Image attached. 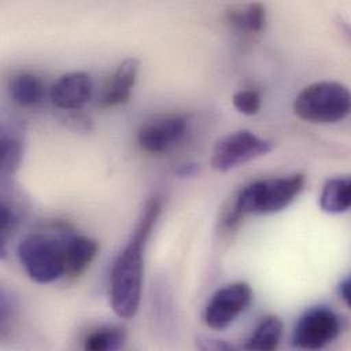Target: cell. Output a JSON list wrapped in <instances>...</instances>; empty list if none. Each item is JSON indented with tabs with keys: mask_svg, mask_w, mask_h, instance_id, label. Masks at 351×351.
Masks as SVG:
<instances>
[{
	"mask_svg": "<svg viewBox=\"0 0 351 351\" xmlns=\"http://www.w3.org/2000/svg\"><path fill=\"white\" fill-rule=\"evenodd\" d=\"M159 213L160 203L152 197L145 204L130 240L114 262L110 280V299L114 313L121 318H132L138 310L144 271V248Z\"/></svg>",
	"mask_w": 351,
	"mask_h": 351,
	"instance_id": "1",
	"label": "cell"
},
{
	"mask_svg": "<svg viewBox=\"0 0 351 351\" xmlns=\"http://www.w3.org/2000/svg\"><path fill=\"white\" fill-rule=\"evenodd\" d=\"M304 182V176L298 173L250 184L236 197L233 210L226 218V223L232 225L247 214L266 215L287 208L300 195Z\"/></svg>",
	"mask_w": 351,
	"mask_h": 351,
	"instance_id": "2",
	"label": "cell"
},
{
	"mask_svg": "<svg viewBox=\"0 0 351 351\" xmlns=\"http://www.w3.org/2000/svg\"><path fill=\"white\" fill-rule=\"evenodd\" d=\"M350 108L347 86L335 81L314 82L293 100V112L311 123H336L348 115Z\"/></svg>",
	"mask_w": 351,
	"mask_h": 351,
	"instance_id": "3",
	"label": "cell"
},
{
	"mask_svg": "<svg viewBox=\"0 0 351 351\" xmlns=\"http://www.w3.org/2000/svg\"><path fill=\"white\" fill-rule=\"evenodd\" d=\"M18 258L26 274L38 284H48L66 273L64 237L30 233L18 245Z\"/></svg>",
	"mask_w": 351,
	"mask_h": 351,
	"instance_id": "4",
	"label": "cell"
},
{
	"mask_svg": "<svg viewBox=\"0 0 351 351\" xmlns=\"http://www.w3.org/2000/svg\"><path fill=\"white\" fill-rule=\"evenodd\" d=\"M271 148V141L250 130H237L223 136L215 143L211 155V167L217 171H229L255 158L266 155Z\"/></svg>",
	"mask_w": 351,
	"mask_h": 351,
	"instance_id": "5",
	"label": "cell"
},
{
	"mask_svg": "<svg viewBox=\"0 0 351 351\" xmlns=\"http://www.w3.org/2000/svg\"><path fill=\"white\" fill-rule=\"evenodd\" d=\"M340 330V318L330 307L314 306L299 317L293 328L292 341L299 348L319 350L332 343Z\"/></svg>",
	"mask_w": 351,
	"mask_h": 351,
	"instance_id": "6",
	"label": "cell"
},
{
	"mask_svg": "<svg viewBox=\"0 0 351 351\" xmlns=\"http://www.w3.org/2000/svg\"><path fill=\"white\" fill-rule=\"evenodd\" d=\"M251 299L252 289L247 282L240 281L219 288L204 307V324L217 330L228 328L247 308Z\"/></svg>",
	"mask_w": 351,
	"mask_h": 351,
	"instance_id": "7",
	"label": "cell"
},
{
	"mask_svg": "<svg viewBox=\"0 0 351 351\" xmlns=\"http://www.w3.org/2000/svg\"><path fill=\"white\" fill-rule=\"evenodd\" d=\"M186 130V121L181 115H165L145 122L137 132V144L151 154L167 151L181 140Z\"/></svg>",
	"mask_w": 351,
	"mask_h": 351,
	"instance_id": "8",
	"label": "cell"
},
{
	"mask_svg": "<svg viewBox=\"0 0 351 351\" xmlns=\"http://www.w3.org/2000/svg\"><path fill=\"white\" fill-rule=\"evenodd\" d=\"M92 78L85 71H71L58 78L51 89L49 99L52 104L62 110H77L92 97Z\"/></svg>",
	"mask_w": 351,
	"mask_h": 351,
	"instance_id": "9",
	"label": "cell"
},
{
	"mask_svg": "<svg viewBox=\"0 0 351 351\" xmlns=\"http://www.w3.org/2000/svg\"><path fill=\"white\" fill-rule=\"evenodd\" d=\"M137 73L138 60L136 58L122 60L115 69L112 78L103 93L101 103L107 107H115L129 101L132 89L137 80Z\"/></svg>",
	"mask_w": 351,
	"mask_h": 351,
	"instance_id": "10",
	"label": "cell"
},
{
	"mask_svg": "<svg viewBox=\"0 0 351 351\" xmlns=\"http://www.w3.org/2000/svg\"><path fill=\"white\" fill-rule=\"evenodd\" d=\"M96 240L86 236H66L64 237V262L66 273L78 276L92 263L97 255Z\"/></svg>",
	"mask_w": 351,
	"mask_h": 351,
	"instance_id": "11",
	"label": "cell"
},
{
	"mask_svg": "<svg viewBox=\"0 0 351 351\" xmlns=\"http://www.w3.org/2000/svg\"><path fill=\"white\" fill-rule=\"evenodd\" d=\"M351 206V182L348 177L328 178L319 195V207L328 214H341Z\"/></svg>",
	"mask_w": 351,
	"mask_h": 351,
	"instance_id": "12",
	"label": "cell"
},
{
	"mask_svg": "<svg viewBox=\"0 0 351 351\" xmlns=\"http://www.w3.org/2000/svg\"><path fill=\"white\" fill-rule=\"evenodd\" d=\"M282 333V322L276 315H267L261 319L254 333L245 340L243 346L245 350L273 351L278 347Z\"/></svg>",
	"mask_w": 351,
	"mask_h": 351,
	"instance_id": "13",
	"label": "cell"
},
{
	"mask_svg": "<svg viewBox=\"0 0 351 351\" xmlns=\"http://www.w3.org/2000/svg\"><path fill=\"white\" fill-rule=\"evenodd\" d=\"M10 95L16 104L30 107L43 99L44 85L34 74L19 73L10 81Z\"/></svg>",
	"mask_w": 351,
	"mask_h": 351,
	"instance_id": "14",
	"label": "cell"
},
{
	"mask_svg": "<svg viewBox=\"0 0 351 351\" xmlns=\"http://www.w3.org/2000/svg\"><path fill=\"white\" fill-rule=\"evenodd\" d=\"M226 19L239 30L256 33L265 27L266 10L261 3H250L241 7L230 8L226 12Z\"/></svg>",
	"mask_w": 351,
	"mask_h": 351,
	"instance_id": "15",
	"label": "cell"
},
{
	"mask_svg": "<svg viewBox=\"0 0 351 351\" xmlns=\"http://www.w3.org/2000/svg\"><path fill=\"white\" fill-rule=\"evenodd\" d=\"M126 343V333L119 328H100L89 333L85 339V350L88 351H114Z\"/></svg>",
	"mask_w": 351,
	"mask_h": 351,
	"instance_id": "16",
	"label": "cell"
},
{
	"mask_svg": "<svg viewBox=\"0 0 351 351\" xmlns=\"http://www.w3.org/2000/svg\"><path fill=\"white\" fill-rule=\"evenodd\" d=\"M22 158V144L21 138L11 134L1 136V165L3 170L15 171L19 166Z\"/></svg>",
	"mask_w": 351,
	"mask_h": 351,
	"instance_id": "17",
	"label": "cell"
},
{
	"mask_svg": "<svg viewBox=\"0 0 351 351\" xmlns=\"http://www.w3.org/2000/svg\"><path fill=\"white\" fill-rule=\"evenodd\" d=\"M234 108L244 115H255L261 110V96L255 89H243L233 95Z\"/></svg>",
	"mask_w": 351,
	"mask_h": 351,
	"instance_id": "18",
	"label": "cell"
},
{
	"mask_svg": "<svg viewBox=\"0 0 351 351\" xmlns=\"http://www.w3.org/2000/svg\"><path fill=\"white\" fill-rule=\"evenodd\" d=\"M196 346H197V348H200L203 351H223V350L234 348V346H232L230 343H226L225 340L210 339V337L196 340Z\"/></svg>",
	"mask_w": 351,
	"mask_h": 351,
	"instance_id": "19",
	"label": "cell"
},
{
	"mask_svg": "<svg viewBox=\"0 0 351 351\" xmlns=\"http://www.w3.org/2000/svg\"><path fill=\"white\" fill-rule=\"evenodd\" d=\"M200 170V166L199 163H193V162H189V163H182L177 167L176 170V174L181 178H186V177H193L199 173Z\"/></svg>",
	"mask_w": 351,
	"mask_h": 351,
	"instance_id": "20",
	"label": "cell"
},
{
	"mask_svg": "<svg viewBox=\"0 0 351 351\" xmlns=\"http://www.w3.org/2000/svg\"><path fill=\"white\" fill-rule=\"evenodd\" d=\"M337 295L339 298L348 306L350 304V277H344L337 284Z\"/></svg>",
	"mask_w": 351,
	"mask_h": 351,
	"instance_id": "21",
	"label": "cell"
}]
</instances>
